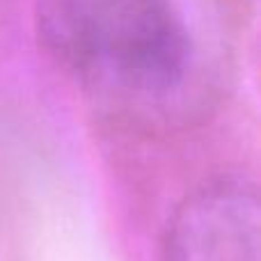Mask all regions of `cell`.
<instances>
[{
  "label": "cell",
  "mask_w": 261,
  "mask_h": 261,
  "mask_svg": "<svg viewBox=\"0 0 261 261\" xmlns=\"http://www.w3.org/2000/svg\"><path fill=\"white\" fill-rule=\"evenodd\" d=\"M39 30L69 71L135 110H161L190 76L170 0H39Z\"/></svg>",
  "instance_id": "cell-1"
},
{
  "label": "cell",
  "mask_w": 261,
  "mask_h": 261,
  "mask_svg": "<svg viewBox=\"0 0 261 261\" xmlns=\"http://www.w3.org/2000/svg\"><path fill=\"white\" fill-rule=\"evenodd\" d=\"M257 188L245 179H218L195 190L172 216L165 261H259Z\"/></svg>",
  "instance_id": "cell-2"
}]
</instances>
